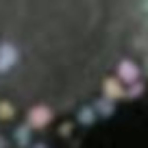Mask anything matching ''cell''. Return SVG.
<instances>
[{
  "mask_svg": "<svg viewBox=\"0 0 148 148\" xmlns=\"http://www.w3.org/2000/svg\"><path fill=\"white\" fill-rule=\"evenodd\" d=\"M148 81V0H0V148H59Z\"/></svg>",
  "mask_w": 148,
  "mask_h": 148,
  "instance_id": "cell-1",
  "label": "cell"
}]
</instances>
